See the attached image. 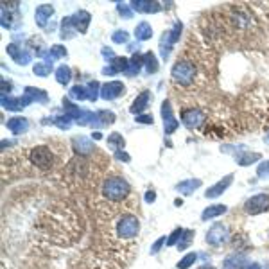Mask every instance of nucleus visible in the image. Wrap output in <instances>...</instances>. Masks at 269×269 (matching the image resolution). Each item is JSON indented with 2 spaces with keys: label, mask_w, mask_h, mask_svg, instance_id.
I'll return each mask as SVG.
<instances>
[{
  "label": "nucleus",
  "mask_w": 269,
  "mask_h": 269,
  "mask_svg": "<svg viewBox=\"0 0 269 269\" xmlns=\"http://www.w3.org/2000/svg\"><path fill=\"white\" fill-rule=\"evenodd\" d=\"M127 65H129V60L127 58H113L111 60V65L108 68V74L110 76H115V74H121V72H126L127 70Z\"/></svg>",
  "instance_id": "nucleus-14"
},
{
  "label": "nucleus",
  "mask_w": 269,
  "mask_h": 269,
  "mask_svg": "<svg viewBox=\"0 0 269 269\" xmlns=\"http://www.w3.org/2000/svg\"><path fill=\"white\" fill-rule=\"evenodd\" d=\"M56 79H58V83L60 84H68L72 79V74H70V68L65 65H61L58 70H56Z\"/></svg>",
  "instance_id": "nucleus-19"
},
{
  "label": "nucleus",
  "mask_w": 269,
  "mask_h": 269,
  "mask_svg": "<svg viewBox=\"0 0 269 269\" xmlns=\"http://www.w3.org/2000/svg\"><path fill=\"white\" fill-rule=\"evenodd\" d=\"M172 79L176 83H180L182 86H190L194 83V79H196V66H194L192 61L188 60L178 61L172 66Z\"/></svg>",
  "instance_id": "nucleus-2"
},
{
  "label": "nucleus",
  "mask_w": 269,
  "mask_h": 269,
  "mask_svg": "<svg viewBox=\"0 0 269 269\" xmlns=\"http://www.w3.org/2000/svg\"><path fill=\"white\" fill-rule=\"evenodd\" d=\"M182 23L178 22L174 25V29H172V31H170V33H167V38H165L164 36V40H162V52H164L165 50V47H167V50L170 49V47H172V45L176 43V41H178V38H180V34H182Z\"/></svg>",
  "instance_id": "nucleus-11"
},
{
  "label": "nucleus",
  "mask_w": 269,
  "mask_h": 269,
  "mask_svg": "<svg viewBox=\"0 0 269 269\" xmlns=\"http://www.w3.org/2000/svg\"><path fill=\"white\" fill-rule=\"evenodd\" d=\"M226 212V207H210L203 212V219H210V217H215V215Z\"/></svg>",
  "instance_id": "nucleus-26"
},
{
  "label": "nucleus",
  "mask_w": 269,
  "mask_h": 269,
  "mask_svg": "<svg viewBox=\"0 0 269 269\" xmlns=\"http://www.w3.org/2000/svg\"><path fill=\"white\" fill-rule=\"evenodd\" d=\"M54 13V7L49 6V4H43V6H40L36 9V23H38L40 27H45L47 25V20L50 18V15Z\"/></svg>",
  "instance_id": "nucleus-13"
},
{
  "label": "nucleus",
  "mask_w": 269,
  "mask_h": 269,
  "mask_svg": "<svg viewBox=\"0 0 269 269\" xmlns=\"http://www.w3.org/2000/svg\"><path fill=\"white\" fill-rule=\"evenodd\" d=\"M257 160H260V154L258 153H248V154H241L239 158H237V162L241 165H249L253 164V162H257Z\"/></svg>",
  "instance_id": "nucleus-25"
},
{
  "label": "nucleus",
  "mask_w": 269,
  "mask_h": 269,
  "mask_svg": "<svg viewBox=\"0 0 269 269\" xmlns=\"http://www.w3.org/2000/svg\"><path fill=\"white\" fill-rule=\"evenodd\" d=\"M103 194L110 201H122L129 194V185H127L121 176H110L103 183Z\"/></svg>",
  "instance_id": "nucleus-1"
},
{
  "label": "nucleus",
  "mask_w": 269,
  "mask_h": 269,
  "mask_svg": "<svg viewBox=\"0 0 269 269\" xmlns=\"http://www.w3.org/2000/svg\"><path fill=\"white\" fill-rule=\"evenodd\" d=\"M29 160L41 170H50L54 165V154L49 145H36L29 154Z\"/></svg>",
  "instance_id": "nucleus-3"
},
{
  "label": "nucleus",
  "mask_w": 269,
  "mask_h": 269,
  "mask_svg": "<svg viewBox=\"0 0 269 269\" xmlns=\"http://www.w3.org/2000/svg\"><path fill=\"white\" fill-rule=\"evenodd\" d=\"M258 176H269V160L264 162V164L258 165V170H257Z\"/></svg>",
  "instance_id": "nucleus-29"
},
{
  "label": "nucleus",
  "mask_w": 269,
  "mask_h": 269,
  "mask_svg": "<svg viewBox=\"0 0 269 269\" xmlns=\"http://www.w3.org/2000/svg\"><path fill=\"white\" fill-rule=\"evenodd\" d=\"M74 144H77V145H74V147H76V151L79 153V156L90 154L92 151H94V145H92V142H90L88 138H84V137H76V138H74Z\"/></svg>",
  "instance_id": "nucleus-15"
},
{
  "label": "nucleus",
  "mask_w": 269,
  "mask_h": 269,
  "mask_svg": "<svg viewBox=\"0 0 269 269\" xmlns=\"http://www.w3.org/2000/svg\"><path fill=\"white\" fill-rule=\"evenodd\" d=\"M108 144H110L111 147L115 149V151H121L122 147H124V138H122V135H119V133H113V135H110L108 137Z\"/></svg>",
  "instance_id": "nucleus-23"
},
{
  "label": "nucleus",
  "mask_w": 269,
  "mask_h": 269,
  "mask_svg": "<svg viewBox=\"0 0 269 269\" xmlns=\"http://www.w3.org/2000/svg\"><path fill=\"white\" fill-rule=\"evenodd\" d=\"M194 258H196V257H194V255H188V257L185 258V260H183L182 264H180V268H182V269L188 268V266H190V264H192V260H194Z\"/></svg>",
  "instance_id": "nucleus-33"
},
{
  "label": "nucleus",
  "mask_w": 269,
  "mask_h": 269,
  "mask_svg": "<svg viewBox=\"0 0 269 269\" xmlns=\"http://www.w3.org/2000/svg\"><path fill=\"white\" fill-rule=\"evenodd\" d=\"M50 52H52V61H54V56L56 58H63V56H66V49L65 47H61V45H54V47L50 49Z\"/></svg>",
  "instance_id": "nucleus-28"
},
{
  "label": "nucleus",
  "mask_w": 269,
  "mask_h": 269,
  "mask_svg": "<svg viewBox=\"0 0 269 269\" xmlns=\"http://www.w3.org/2000/svg\"><path fill=\"white\" fill-rule=\"evenodd\" d=\"M138 228H140V225H138V219L135 215H122L117 223V235L127 241V239L137 237Z\"/></svg>",
  "instance_id": "nucleus-4"
},
{
  "label": "nucleus",
  "mask_w": 269,
  "mask_h": 269,
  "mask_svg": "<svg viewBox=\"0 0 269 269\" xmlns=\"http://www.w3.org/2000/svg\"><path fill=\"white\" fill-rule=\"evenodd\" d=\"M111 40H113L115 43H126L127 41V33H124V31H117V33H113Z\"/></svg>",
  "instance_id": "nucleus-27"
},
{
  "label": "nucleus",
  "mask_w": 269,
  "mask_h": 269,
  "mask_svg": "<svg viewBox=\"0 0 269 269\" xmlns=\"http://www.w3.org/2000/svg\"><path fill=\"white\" fill-rule=\"evenodd\" d=\"M137 122H144V124H153V117L140 115V117H137Z\"/></svg>",
  "instance_id": "nucleus-32"
},
{
  "label": "nucleus",
  "mask_w": 269,
  "mask_h": 269,
  "mask_svg": "<svg viewBox=\"0 0 269 269\" xmlns=\"http://www.w3.org/2000/svg\"><path fill=\"white\" fill-rule=\"evenodd\" d=\"M50 68H52V65L50 63H47V61H40V63H36L34 65V74H38V76L45 77L47 74H50Z\"/></svg>",
  "instance_id": "nucleus-24"
},
{
  "label": "nucleus",
  "mask_w": 269,
  "mask_h": 269,
  "mask_svg": "<svg viewBox=\"0 0 269 269\" xmlns=\"http://www.w3.org/2000/svg\"><path fill=\"white\" fill-rule=\"evenodd\" d=\"M144 63H145V68H147L149 74H154V72L158 70V61H156L153 52H147V54L144 56Z\"/></svg>",
  "instance_id": "nucleus-22"
},
{
  "label": "nucleus",
  "mask_w": 269,
  "mask_h": 269,
  "mask_svg": "<svg viewBox=\"0 0 269 269\" xmlns=\"http://www.w3.org/2000/svg\"><path fill=\"white\" fill-rule=\"evenodd\" d=\"M135 36H137V40L145 41V40H149L151 36H153V27H151L147 22L138 23L137 29H135Z\"/></svg>",
  "instance_id": "nucleus-18"
},
{
  "label": "nucleus",
  "mask_w": 269,
  "mask_h": 269,
  "mask_svg": "<svg viewBox=\"0 0 269 269\" xmlns=\"http://www.w3.org/2000/svg\"><path fill=\"white\" fill-rule=\"evenodd\" d=\"M119 11L124 15V18H131V6H126V4H119Z\"/></svg>",
  "instance_id": "nucleus-30"
},
{
  "label": "nucleus",
  "mask_w": 269,
  "mask_h": 269,
  "mask_svg": "<svg viewBox=\"0 0 269 269\" xmlns=\"http://www.w3.org/2000/svg\"><path fill=\"white\" fill-rule=\"evenodd\" d=\"M142 63H144V58H140V56H133L131 60H129V65H127V70H126L127 76H135V74H138Z\"/></svg>",
  "instance_id": "nucleus-20"
},
{
  "label": "nucleus",
  "mask_w": 269,
  "mask_h": 269,
  "mask_svg": "<svg viewBox=\"0 0 269 269\" xmlns=\"http://www.w3.org/2000/svg\"><path fill=\"white\" fill-rule=\"evenodd\" d=\"M7 127H9L13 133H23V131H27L29 122L25 121L23 117H13V119L7 121Z\"/></svg>",
  "instance_id": "nucleus-16"
},
{
  "label": "nucleus",
  "mask_w": 269,
  "mask_h": 269,
  "mask_svg": "<svg viewBox=\"0 0 269 269\" xmlns=\"http://www.w3.org/2000/svg\"><path fill=\"white\" fill-rule=\"evenodd\" d=\"M145 199H147V201H153V199H154V192H147V194H145Z\"/></svg>",
  "instance_id": "nucleus-34"
},
{
  "label": "nucleus",
  "mask_w": 269,
  "mask_h": 269,
  "mask_svg": "<svg viewBox=\"0 0 269 269\" xmlns=\"http://www.w3.org/2000/svg\"><path fill=\"white\" fill-rule=\"evenodd\" d=\"M129 6H131V9L140 13H158L162 9L158 2H145V0H133Z\"/></svg>",
  "instance_id": "nucleus-9"
},
{
  "label": "nucleus",
  "mask_w": 269,
  "mask_h": 269,
  "mask_svg": "<svg viewBox=\"0 0 269 269\" xmlns=\"http://www.w3.org/2000/svg\"><path fill=\"white\" fill-rule=\"evenodd\" d=\"M162 115H164L165 133H167V135L174 133L176 127H178V121H176L174 115H172V108H170L169 101H164V104H162Z\"/></svg>",
  "instance_id": "nucleus-8"
},
{
  "label": "nucleus",
  "mask_w": 269,
  "mask_h": 269,
  "mask_svg": "<svg viewBox=\"0 0 269 269\" xmlns=\"http://www.w3.org/2000/svg\"><path fill=\"white\" fill-rule=\"evenodd\" d=\"M115 158L117 160H121V162H129V156H127L126 153H122V151H115Z\"/></svg>",
  "instance_id": "nucleus-31"
},
{
  "label": "nucleus",
  "mask_w": 269,
  "mask_h": 269,
  "mask_svg": "<svg viewBox=\"0 0 269 269\" xmlns=\"http://www.w3.org/2000/svg\"><path fill=\"white\" fill-rule=\"evenodd\" d=\"M207 117L198 110V108H192V110H185L182 115L183 124L188 127V129H198V127L203 126V122Z\"/></svg>",
  "instance_id": "nucleus-6"
},
{
  "label": "nucleus",
  "mask_w": 269,
  "mask_h": 269,
  "mask_svg": "<svg viewBox=\"0 0 269 269\" xmlns=\"http://www.w3.org/2000/svg\"><path fill=\"white\" fill-rule=\"evenodd\" d=\"M72 23H74L76 31H79V33H86L88 23H90V15H88L86 11H79L77 15L72 17Z\"/></svg>",
  "instance_id": "nucleus-12"
},
{
  "label": "nucleus",
  "mask_w": 269,
  "mask_h": 269,
  "mask_svg": "<svg viewBox=\"0 0 269 269\" xmlns=\"http://www.w3.org/2000/svg\"><path fill=\"white\" fill-rule=\"evenodd\" d=\"M151 97H153V95H151V92H149V90L142 92V94H140L137 99H135V103L131 104L129 111H131V113H140V111H144L149 106V103H151Z\"/></svg>",
  "instance_id": "nucleus-10"
},
{
  "label": "nucleus",
  "mask_w": 269,
  "mask_h": 269,
  "mask_svg": "<svg viewBox=\"0 0 269 269\" xmlns=\"http://www.w3.org/2000/svg\"><path fill=\"white\" fill-rule=\"evenodd\" d=\"M122 94H124V84H122L121 81L106 83L104 86L101 88V95H103V99H106V101L117 99V97Z\"/></svg>",
  "instance_id": "nucleus-7"
},
{
  "label": "nucleus",
  "mask_w": 269,
  "mask_h": 269,
  "mask_svg": "<svg viewBox=\"0 0 269 269\" xmlns=\"http://www.w3.org/2000/svg\"><path fill=\"white\" fill-rule=\"evenodd\" d=\"M269 208V196L268 194H257L251 199H248L246 203V212L251 215L262 214Z\"/></svg>",
  "instance_id": "nucleus-5"
},
{
  "label": "nucleus",
  "mask_w": 269,
  "mask_h": 269,
  "mask_svg": "<svg viewBox=\"0 0 269 269\" xmlns=\"http://www.w3.org/2000/svg\"><path fill=\"white\" fill-rule=\"evenodd\" d=\"M231 182H233V176L228 174L225 180H223V182H219L217 185H214V187L210 188V190H207V198H215V196H219L221 192H225L226 187H228Z\"/></svg>",
  "instance_id": "nucleus-17"
},
{
  "label": "nucleus",
  "mask_w": 269,
  "mask_h": 269,
  "mask_svg": "<svg viewBox=\"0 0 269 269\" xmlns=\"http://www.w3.org/2000/svg\"><path fill=\"white\" fill-rule=\"evenodd\" d=\"M199 185H201L199 180H187V182H182L178 185V190L183 194H190V192H194L196 187H199Z\"/></svg>",
  "instance_id": "nucleus-21"
},
{
  "label": "nucleus",
  "mask_w": 269,
  "mask_h": 269,
  "mask_svg": "<svg viewBox=\"0 0 269 269\" xmlns=\"http://www.w3.org/2000/svg\"><path fill=\"white\" fill-rule=\"evenodd\" d=\"M266 142H268V144H269V135H268V137H266Z\"/></svg>",
  "instance_id": "nucleus-35"
}]
</instances>
